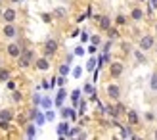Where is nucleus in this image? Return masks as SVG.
<instances>
[{
    "label": "nucleus",
    "instance_id": "obj_14",
    "mask_svg": "<svg viewBox=\"0 0 157 140\" xmlns=\"http://www.w3.org/2000/svg\"><path fill=\"white\" fill-rule=\"evenodd\" d=\"M130 18L134 19V21H140V19L144 18V12L140 10V8H132V12H130Z\"/></svg>",
    "mask_w": 157,
    "mask_h": 140
},
{
    "label": "nucleus",
    "instance_id": "obj_36",
    "mask_svg": "<svg viewBox=\"0 0 157 140\" xmlns=\"http://www.w3.org/2000/svg\"><path fill=\"white\" fill-rule=\"evenodd\" d=\"M56 81H58V84H59V87H63V84H65V75H59Z\"/></svg>",
    "mask_w": 157,
    "mask_h": 140
},
{
    "label": "nucleus",
    "instance_id": "obj_10",
    "mask_svg": "<svg viewBox=\"0 0 157 140\" xmlns=\"http://www.w3.org/2000/svg\"><path fill=\"white\" fill-rule=\"evenodd\" d=\"M25 136L27 138H35L36 136V123H29L25 127Z\"/></svg>",
    "mask_w": 157,
    "mask_h": 140
},
{
    "label": "nucleus",
    "instance_id": "obj_9",
    "mask_svg": "<svg viewBox=\"0 0 157 140\" xmlns=\"http://www.w3.org/2000/svg\"><path fill=\"white\" fill-rule=\"evenodd\" d=\"M96 19H98V25H100L101 31H107L109 27H111V19H109L107 15H100V18H96Z\"/></svg>",
    "mask_w": 157,
    "mask_h": 140
},
{
    "label": "nucleus",
    "instance_id": "obj_6",
    "mask_svg": "<svg viewBox=\"0 0 157 140\" xmlns=\"http://www.w3.org/2000/svg\"><path fill=\"white\" fill-rule=\"evenodd\" d=\"M107 96L111 100H119L121 98V88L117 87V84H109L107 87Z\"/></svg>",
    "mask_w": 157,
    "mask_h": 140
},
{
    "label": "nucleus",
    "instance_id": "obj_48",
    "mask_svg": "<svg viewBox=\"0 0 157 140\" xmlns=\"http://www.w3.org/2000/svg\"><path fill=\"white\" fill-rule=\"evenodd\" d=\"M153 136H155V138H157V129H155V133H153Z\"/></svg>",
    "mask_w": 157,
    "mask_h": 140
},
{
    "label": "nucleus",
    "instance_id": "obj_15",
    "mask_svg": "<svg viewBox=\"0 0 157 140\" xmlns=\"http://www.w3.org/2000/svg\"><path fill=\"white\" fill-rule=\"evenodd\" d=\"M35 123H36V127H42L44 123H46V115H44L42 111H36V115H35Z\"/></svg>",
    "mask_w": 157,
    "mask_h": 140
},
{
    "label": "nucleus",
    "instance_id": "obj_42",
    "mask_svg": "<svg viewBox=\"0 0 157 140\" xmlns=\"http://www.w3.org/2000/svg\"><path fill=\"white\" fill-rule=\"evenodd\" d=\"M81 38H82V42H86V41H88V33H86V31L81 33Z\"/></svg>",
    "mask_w": 157,
    "mask_h": 140
},
{
    "label": "nucleus",
    "instance_id": "obj_31",
    "mask_svg": "<svg viewBox=\"0 0 157 140\" xmlns=\"http://www.w3.org/2000/svg\"><path fill=\"white\" fill-rule=\"evenodd\" d=\"M151 90H157V73H153V77H151Z\"/></svg>",
    "mask_w": 157,
    "mask_h": 140
},
{
    "label": "nucleus",
    "instance_id": "obj_50",
    "mask_svg": "<svg viewBox=\"0 0 157 140\" xmlns=\"http://www.w3.org/2000/svg\"><path fill=\"white\" fill-rule=\"evenodd\" d=\"M0 67H2V65H0Z\"/></svg>",
    "mask_w": 157,
    "mask_h": 140
},
{
    "label": "nucleus",
    "instance_id": "obj_34",
    "mask_svg": "<svg viewBox=\"0 0 157 140\" xmlns=\"http://www.w3.org/2000/svg\"><path fill=\"white\" fill-rule=\"evenodd\" d=\"M40 102H42V98L38 96V94H35V96H33V104H35V106H40Z\"/></svg>",
    "mask_w": 157,
    "mask_h": 140
},
{
    "label": "nucleus",
    "instance_id": "obj_26",
    "mask_svg": "<svg viewBox=\"0 0 157 140\" xmlns=\"http://www.w3.org/2000/svg\"><path fill=\"white\" fill-rule=\"evenodd\" d=\"M82 90L86 92V94H90V96L94 94V87H92V84H88V83H86V84H84V87H82Z\"/></svg>",
    "mask_w": 157,
    "mask_h": 140
},
{
    "label": "nucleus",
    "instance_id": "obj_37",
    "mask_svg": "<svg viewBox=\"0 0 157 140\" xmlns=\"http://www.w3.org/2000/svg\"><path fill=\"white\" fill-rule=\"evenodd\" d=\"M81 73H82V69H81V67H75V69H73V77H77V79L81 77Z\"/></svg>",
    "mask_w": 157,
    "mask_h": 140
},
{
    "label": "nucleus",
    "instance_id": "obj_19",
    "mask_svg": "<svg viewBox=\"0 0 157 140\" xmlns=\"http://www.w3.org/2000/svg\"><path fill=\"white\" fill-rule=\"evenodd\" d=\"M8 79H10V71H8V69H4V67H0V81L6 83Z\"/></svg>",
    "mask_w": 157,
    "mask_h": 140
},
{
    "label": "nucleus",
    "instance_id": "obj_40",
    "mask_svg": "<svg viewBox=\"0 0 157 140\" xmlns=\"http://www.w3.org/2000/svg\"><path fill=\"white\" fill-rule=\"evenodd\" d=\"M6 87L10 88V90H15V83H13V81H8V84H6Z\"/></svg>",
    "mask_w": 157,
    "mask_h": 140
},
{
    "label": "nucleus",
    "instance_id": "obj_46",
    "mask_svg": "<svg viewBox=\"0 0 157 140\" xmlns=\"http://www.w3.org/2000/svg\"><path fill=\"white\" fill-rule=\"evenodd\" d=\"M151 2V8H157V0H150Z\"/></svg>",
    "mask_w": 157,
    "mask_h": 140
},
{
    "label": "nucleus",
    "instance_id": "obj_4",
    "mask_svg": "<svg viewBox=\"0 0 157 140\" xmlns=\"http://www.w3.org/2000/svg\"><path fill=\"white\" fill-rule=\"evenodd\" d=\"M153 48V37L151 35H146L140 38V50H151Z\"/></svg>",
    "mask_w": 157,
    "mask_h": 140
},
{
    "label": "nucleus",
    "instance_id": "obj_27",
    "mask_svg": "<svg viewBox=\"0 0 157 140\" xmlns=\"http://www.w3.org/2000/svg\"><path fill=\"white\" fill-rule=\"evenodd\" d=\"M134 56H136V60L140 61V64H144V61H146V58H144V54L140 52V50H136V52H134Z\"/></svg>",
    "mask_w": 157,
    "mask_h": 140
},
{
    "label": "nucleus",
    "instance_id": "obj_45",
    "mask_svg": "<svg viewBox=\"0 0 157 140\" xmlns=\"http://www.w3.org/2000/svg\"><path fill=\"white\" fill-rule=\"evenodd\" d=\"M73 56H75V54H67V58H65L67 64H71V61H73Z\"/></svg>",
    "mask_w": 157,
    "mask_h": 140
},
{
    "label": "nucleus",
    "instance_id": "obj_39",
    "mask_svg": "<svg viewBox=\"0 0 157 140\" xmlns=\"http://www.w3.org/2000/svg\"><path fill=\"white\" fill-rule=\"evenodd\" d=\"M90 41H92V44H100V42H101V38H100V37H92Z\"/></svg>",
    "mask_w": 157,
    "mask_h": 140
},
{
    "label": "nucleus",
    "instance_id": "obj_38",
    "mask_svg": "<svg viewBox=\"0 0 157 140\" xmlns=\"http://www.w3.org/2000/svg\"><path fill=\"white\" fill-rule=\"evenodd\" d=\"M46 121H54V111H46Z\"/></svg>",
    "mask_w": 157,
    "mask_h": 140
},
{
    "label": "nucleus",
    "instance_id": "obj_16",
    "mask_svg": "<svg viewBox=\"0 0 157 140\" xmlns=\"http://www.w3.org/2000/svg\"><path fill=\"white\" fill-rule=\"evenodd\" d=\"M0 119L12 121V119H13V111H12V110H2V111H0Z\"/></svg>",
    "mask_w": 157,
    "mask_h": 140
},
{
    "label": "nucleus",
    "instance_id": "obj_3",
    "mask_svg": "<svg viewBox=\"0 0 157 140\" xmlns=\"http://www.w3.org/2000/svg\"><path fill=\"white\" fill-rule=\"evenodd\" d=\"M6 52H8V56H12V58H15V60H17L19 56H21V46L19 44H8L6 46Z\"/></svg>",
    "mask_w": 157,
    "mask_h": 140
},
{
    "label": "nucleus",
    "instance_id": "obj_32",
    "mask_svg": "<svg viewBox=\"0 0 157 140\" xmlns=\"http://www.w3.org/2000/svg\"><path fill=\"white\" fill-rule=\"evenodd\" d=\"M115 110H117V113H119V115H121V113H127V110H124L123 104H115Z\"/></svg>",
    "mask_w": 157,
    "mask_h": 140
},
{
    "label": "nucleus",
    "instance_id": "obj_17",
    "mask_svg": "<svg viewBox=\"0 0 157 140\" xmlns=\"http://www.w3.org/2000/svg\"><path fill=\"white\" fill-rule=\"evenodd\" d=\"M17 65L25 69V67H29V65H31V60H29V58H25V56H19V58H17Z\"/></svg>",
    "mask_w": 157,
    "mask_h": 140
},
{
    "label": "nucleus",
    "instance_id": "obj_28",
    "mask_svg": "<svg viewBox=\"0 0 157 140\" xmlns=\"http://www.w3.org/2000/svg\"><path fill=\"white\" fill-rule=\"evenodd\" d=\"M86 111V102H84V100H81V102H78V113H84Z\"/></svg>",
    "mask_w": 157,
    "mask_h": 140
},
{
    "label": "nucleus",
    "instance_id": "obj_49",
    "mask_svg": "<svg viewBox=\"0 0 157 140\" xmlns=\"http://www.w3.org/2000/svg\"><path fill=\"white\" fill-rule=\"evenodd\" d=\"M138 2H146V0H138Z\"/></svg>",
    "mask_w": 157,
    "mask_h": 140
},
{
    "label": "nucleus",
    "instance_id": "obj_41",
    "mask_svg": "<svg viewBox=\"0 0 157 140\" xmlns=\"http://www.w3.org/2000/svg\"><path fill=\"white\" fill-rule=\"evenodd\" d=\"M146 119H147V121H153V119H155V115L147 111V113H146Z\"/></svg>",
    "mask_w": 157,
    "mask_h": 140
},
{
    "label": "nucleus",
    "instance_id": "obj_43",
    "mask_svg": "<svg viewBox=\"0 0 157 140\" xmlns=\"http://www.w3.org/2000/svg\"><path fill=\"white\" fill-rule=\"evenodd\" d=\"M42 19H44L46 23H48V21H52V19H50V14H42Z\"/></svg>",
    "mask_w": 157,
    "mask_h": 140
},
{
    "label": "nucleus",
    "instance_id": "obj_29",
    "mask_svg": "<svg viewBox=\"0 0 157 140\" xmlns=\"http://www.w3.org/2000/svg\"><path fill=\"white\" fill-rule=\"evenodd\" d=\"M115 21H117V25H124V23H127V18H124V15H117Z\"/></svg>",
    "mask_w": 157,
    "mask_h": 140
},
{
    "label": "nucleus",
    "instance_id": "obj_12",
    "mask_svg": "<svg viewBox=\"0 0 157 140\" xmlns=\"http://www.w3.org/2000/svg\"><path fill=\"white\" fill-rule=\"evenodd\" d=\"M58 134H59V136H67V134H69V123H67V121H61V123H59Z\"/></svg>",
    "mask_w": 157,
    "mask_h": 140
},
{
    "label": "nucleus",
    "instance_id": "obj_21",
    "mask_svg": "<svg viewBox=\"0 0 157 140\" xmlns=\"http://www.w3.org/2000/svg\"><path fill=\"white\" fill-rule=\"evenodd\" d=\"M69 71H71V67H69L67 61H65L63 65H59V75H69Z\"/></svg>",
    "mask_w": 157,
    "mask_h": 140
},
{
    "label": "nucleus",
    "instance_id": "obj_44",
    "mask_svg": "<svg viewBox=\"0 0 157 140\" xmlns=\"http://www.w3.org/2000/svg\"><path fill=\"white\" fill-rule=\"evenodd\" d=\"M96 50H98V48H96V44H92L90 48H88V52H90V54H96Z\"/></svg>",
    "mask_w": 157,
    "mask_h": 140
},
{
    "label": "nucleus",
    "instance_id": "obj_47",
    "mask_svg": "<svg viewBox=\"0 0 157 140\" xmlns=\"http://www.w3.org/2000/svg\"><path fill=\"white\" fill-rule=\"evenodd\" d=\"M12 2H13V4H17V2H21V0H12Z\"/></svg>",
    "mask_w": 157,
    "mask_h": 140
},
{
    "label": "nucleus",
    "instance_id": "obj_23",
    "mask_svg": "<svg viewBox=\"0 0 157 140\" xmlns=\"http://www.w3.org/2000/svg\"><path fill=\"white\" fill-rule=\"evenodd\" d=\"M12 98H13V102H17V104H19L21 100H23V94H21L19 90H13V92H12Z\"/></svg>",
    "mask_w": 157,
    "mask_h": 140
},
{
    "label": "nucleus",
    "instance_id": "obj_2",
    "mask_svg": "<svg viewBox=\"0 0 157 140\" xmlns=\"http://www.w3.org/2000/svg\"><path fill=\"white\" fill-rule=\"evenodd\" d=\"M123 64H121V61H113V64L111 65H109V73H111V77H115V79H117V77H121L123 75Z\"/></svg>",
    "mask_w": 157,
    "mask_h": 140
},
{
    "label": "nucleus",
    "instance_id": "obj_22",
    "mask_svg": "<svg viewBox=\"0 0 157 140\" xmlns=\"http://www.w3.org/2000/svg\"><path fill=\"white\" fill-rule=\"evenodd\" d=\"M107 37L113 41V38H117V37H119V31H117V29H113V27H109V29H107Z\"/></svg>",
    "mask_w": 157,
    "mask_h": 140
},
{
    "label": "nucleus",
    "instance_id": "obj_24",
    "mask_svg": "<svg viewBox=\"0 0 157 140\" xmlns=\"http://www.w3.org/2000/svg\"><path fill=\"white\" fill-rule=\"evenodd\" d=\"M54 15H56V18H65V15H67V12L63 10V8H56V12H54Z\"/></svg>",
    "mask_w": 157,
    "mask_h": 140
},
{
    "label": "nucleus",
    "instance_id": "obj_13",
    "mask_svg": "<svg viewBox=\"0 0 157 140\" xmlns=\"http://www.w3.org/2000/svg\"><path fill=\"white\" fill-rule=\"evenodd\" d=\"M127 119H128V123H130V125H138V113L134 111V110H128L127 111Z\"/></svg>",
    "mask_w": 157,
    "mask_h": 140
},
{
    "label": "nucleus",
    "instance_id": "obj_20",
    "mask_svg": "<svg viewBox=\"0 0 157 140\" xmlns=\"http://www.w3.org/2000/svg\"><path fill=\"white\" fill-rule=\"evenodd\" d=\"M71 100H73V104H78V102H81V90H73L71 92Z\"/></svg>",
    "mask_w": 157,
    "mask_h": 140
},
{
    "label": "nucleus",
    "instance_id": "obj_35",
    "mask_svg": "<svg viewBox=\"0 0 157 140\" xmlns=\"http://www.w3.org/2000/svg\"><path fill=\"white\" fill-rule=\"evenodd\" d=\"M82 54H84V48H82V46H77V48H75V56H82Z\"/></svg>",
    "mask_w": 157,
    "mask_h": 140
},
{
    "label": "nucleus",
    "instance_id": "obj_33",
    "mask_svg": "<svg viewBox=\"0 0 157 140\" xmlns=\"http://www.w3.org/2000/svg\"><path fill=\"white\" fill-rule=\"evenodd\" d=\"M40 106H42V107H46V110H48V107L52 106V102H50V98H42V102H40Z\"/></svg>",
    "mask_w": 157,
    "mask_h": 140
},
{
    "label": "nucleus",
    "instance_id": "obj_11",
    "mask_svg": "<svg viewBox=\"0 0 157 140\" xmlns=\"http://www.w3.org/2000/svg\"><path fill=\"white\" fill-rule=\"evenodd\" d=\"M61 117H63V119H69V117L75 119V117H77V113H75L73 107H61Z\"/></svg>",
    "mask_w": 157,
    "mask_h": 140
},
{
    "label": "nucleus",
    "instance_id": "obj_7",
    "mask_svg": "<svg viewBox=\"0 0 157 140\" xmlns=\"http://www.w3.org/2000/svg\"><path fill=\"white\" fill-rule=\"evenodd\" d=\"M2 19L6 23H13L15 21V10L13 8H6V10L2 12Z\"/></svg>",
    "mask_w": 157,
    "mask_h": 140
},
{
    "label": "nucleus",
    "instance_id": "obj_25",
    "mask_svg": "<svg viewBox=\"0 0 157 140\" xmlns=\"http://www.w3.org/2000/svg\"><path fill=\"white\" fill-rule=\"evenodd\" d=\"M94 67H96V60H88V64H86V71H94Z\"/></svg>",
    "mask_w": 157,
    "mask_h": 140
},
{
    "label": "nucleus",
    "instance_id": "obj_18",
    "mask_svg": "<svg viewBox=\"0 0 157 140\" xmlns=\"http://www.w3.org/2000/svg\"><path fill=\"white\" fill-rule=\"evenodd\" d=\"M65 96H67V94H65V90L61 88V90L58 92V96H56V106H61V104H63V100H65Z\"/></svg>",
    "mask_w": 157,
    "mask_h": 140
},
{
    "label": "nucleus",
    "instance_id": "obj_5",
    "mask_svg": "<svg viewBox=\"0 0 157 140\" xmlns=\"http://www.w3.org/2000/svg\"><path fill=\"white\" fill-rule=\"evenodd\" d=\"M35 67L38 69V71H48V69H50V61H48V58H46V56H42V58H36V61H35Z\"/></svg>",
    "mask_w": 157,
    "mask_h": 140
},
{
    "label": "nucleus",
    "instance_id": "obj_8",
    "mask_svg": "<svg viewBox=\"0 0 157 140\" xmlns=\"http://www.w3.org/2000/svg\"><path fill=\"white\" fill-rule=\"evenodd\" d=\"M2 33H4V37H8V38H13L15 35H17V29L13 27V23H6L4 29H2Z\"/></svg>",
    "mask_w": 157,
    "mask_h": 140
},
{
    "label": "nucleus",
    "instance_id": "obj_51",
    "mask_svg": "<svg viewBox=\"0 0 157 140\" xmlns=\"http://www.w3.org/2000/svg\"><path fill=\"white\" fill-rule=\"evenodd\" d=\"M155 50H157V48H155Z\"/></svg>",
    "mask_w": 157,
    "mask_h": 140
},
{
    "label": "nucleus",
    "instance_id": "obj_30",
    "mask_svg": "<svg viewBox=\"0 0 157 140\" xmlns=\"http://www.w3.org/2000/svg\"><path fill=\"white\" fill-rule=\"evenodd\" d=\"M21 56H25V58H29V60H33V58H35V54H33V50H23V52H21Z\"/></svg>",
    "mask_w": 157,
    "mask_h": 140
},
{
    "label": "nucleus",
    "instance_id": "obj_1",
    "mask_svg": "<svg viewBox=\"0 0 157 140\" xmlns=\"http://www.w3.org/2000/svg\"><path fill=\"white\" fill-rule=\"evenodd\" d=\"M56 50H58V41L56 38H48V41L44 42V56L50 58V56L56 54Z\"/></svg>",
    "mask_w": 157,
    "mask_h": 140
}]
</instances>
